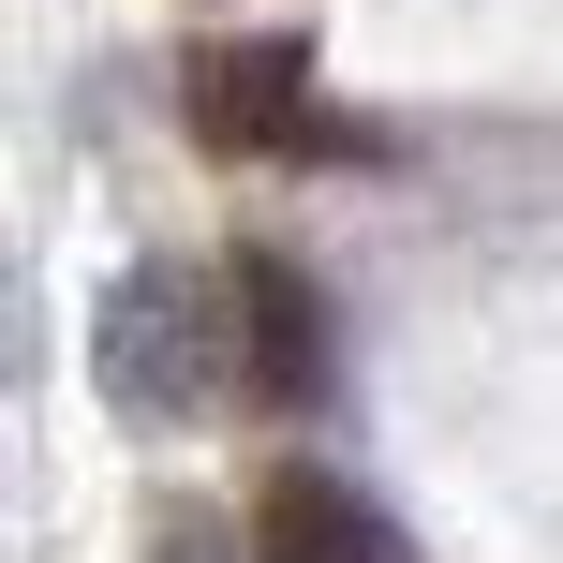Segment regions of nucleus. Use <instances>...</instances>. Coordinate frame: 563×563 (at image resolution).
<instances>
[{
  "mask_svg": "<svg viewBox=\"0 0 563 563\" xmlns=\"http://www.w3.org/2000/svg\"><path fill=\"white\" fill-rule=\"evenodd\" d=\"M253 549H267V563H400L386 505H356L327 460H282V475L253 489Z\"/></svg>",
  "mask_w": 563,
  "mask_h": 563,
  "instance_id": "4",
  "label": "nucleus"
},
{
  "mask_svg": "<svg viewBox=\"0 0 563 563\" xmlns=\"http://www.w3.org/2000/svg\"><path fill=\"white\" fill-rule=\"evenodd\" d=\"M238 386L267 400V416H311L327 400V297H311L297 253H238Z\"/></svg>",
  "mask_w": 563,
  "mask_h": 563,
  "instance_id": "3",
  "label": "nucleus"
},
{
  "mask_svg": "<svg viewBox=\"0 0 563 563\" xmlns=\"http://www.w3.org/2000/svg\"><path fill=\"white\" fill-rule=\"evenodd\" d=\"M89 356H104V400H119L134 430L208 416V371L238 356V282H194L178 253L119 267V297H104V327H89Z\"/></svg>",
  "mask_w": 563,
  "mask_h": 563,
  "instance_id": "1",
  "label": "nucleus"
},
{
  "mask_svg": "<svg viewBox=\"0 0 563 563\" xmlns=\"http://www.w3.org/2000/svg\"><path fill=\"white\" fill-rule=\"evenodd\" d=\"M178 104H194V134L223 148V164H371V119L311 104V45H282V30H223V45L178 59Z\"/></svg>",
  "mask_w": 563,
  "mask_h": 563,
  "instance_id": "2",
  "label": "nucleus"
},
{
  "mask_svg": "<svg viewBox=\"0 0 563 563\" xmlns=\"http://www.w3.org/2000/svg\"><path fill=\"white\" fill-rule=\"evenodd\" d=\"M148 563H267V549H238V519L178 489V505H148Z\"/></svg>",
  "mask_w": 563,
  "mask_h": 563,
  "instance_id": "5",
  "label": "nucleus"
}]
</instances>
